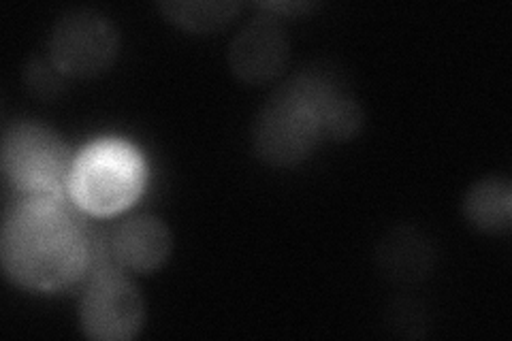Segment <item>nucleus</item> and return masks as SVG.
<instances>
[{
    "mask_svg": "<svg viewBox=\"0 0 512 341\" xmlns=\"http://www.w3.org/2000/svg\"><path fill=\"white\" fill-rule=\"evenodd\" d=\"M0 261L7 278L20 288H69L90 269L86 226L60 199L26 197L7 211Z\"/></svg>",
    "mask_w": 512,
    "mask_h": 341,
    "instance_id": "obj_1",
    "label": "nucleus"
},
{
    "mask_svg": "<svg viewBox=\"0 0 512 341\" xmlns=\"http://www.w3.org/2000/svg\"><path fill=\"white\" fill-rule=\"evenodd\" d=\"M340 92H344L340 81L325 71H303L286 81L256 113L254 156L276 169L306 162L325 139L323 109Z\"/></svg>",
    "mask_w": 512,
    "mask_h": 341,
    "instance_id": "obj_2",
    "label": "nucleus"
},
{
    "mask_svg": "<svg viewBox=\"0 0 512 341\" xmlns=\"http://www.w3.org/2000/svg\"><path fill=\"white\" fill-rule=\"evenodd\" d=\"M0 160L11 186L26 197L60 199L62 188L71 182L69 145L43 124L11 126L3 137Z\"/></svg>",
    "mask_w": 512,
    "mask_h": 341,
    "instance_id": "obj_3",
    "label": "nucleus"
},
{
    "mask_svg": "<svg viewBox=\"0 0 512 341\" xmlns=\"http://www.w3.org/2000/svg\"><path fill=\"white\" fill-rule=\"evenodd\" d=\"M73 201L92 216H114L143 188L139 156L120 143H99L82 154L69 182Z\"/></svg>",
    "mask_w": 512,
    "mask_h": 341,
    "instance_id": "obj_4",
    "label": "nucleus"
},
{
    "mask_svg": "<svg viewBox=\"0 0 512 341\" xmlns=\"http://www.w3.org/2000/svg\"><path fill=\"white\" fill-rule=\"evenodd\" d=\"M120 54L116 26L94 9H71L54 24L47 56L69 79H92L107 73Z\"/></svg>",
    "mask_w": 512,
    "mask_h": 341,
    "instance_id": "obj_5",
    "label": "nucleus"
},
{
    "mask_svg": "<svg viewBox=\"0 0 512 341\" xmlns=\"http://www.w3.org/2000/svg\"><path fill=\"white\" fill-rule=\"evenodd\" d=\"M146 324V301L124 269L96 271L79 303V329L94 341H131Z\"/></svg>",
    "mask_w": 512,
    "mask_h": 341,
    "instance_id": "obj_6",
    "label": "nucleus"
},
{
    "mask_svg": "<svg viewBox=\"0 0 512 341\" xmlns=\"http://www.w3.org/2000/svg\"><path fill=\"white\" fill-rule=\"evenodd\" d=\"M291 58V43L276 15L261 13L229 43V69L244 86H267L276 81Z\"/></svg>",
    "mask_w": 512,
    "mask_h": 341,
    "instance_id": "obj_7",
    "label": "nucleus"
},
{
    "mask_svg": "<svg viewBox=\"0 0 512 341\" xmlns=\"http://www.w3.org/2000/svg\"><path fill=\"white\" fill-rule=\"evenodd\" d=\"M374 261L380 275L395 286H414L425 282L436 265V248L416 226L399 224L382 235Z\"/></svg>",
    "mask_w": 512,
    "mask_h": 341,
    "instance_id": "obj_8",
    "label": "nucleus"
},
{
    "mask_svg": "<svg viewBox=\"0 0 512 341\" xmlns=\"http://www.w3.org/2000/svg\"><path fill=\"white\" fill-rule=\"evenodd\" d=\"M114 252L124 271L152 275L163 269L173 254L171 229L152 214L128 218L114 229Z\"/></svg>",
    "mask_w": 512,
    "mask_h": 341,
    "instance_id": "obj_9",
    "label": "nucleus"
},
{
    "mask_svg": "<svg viewBox=\"0 0 512 341\" xmlns=\"http://www.w3.org/2000/svg\"><path fill=\"white\" fill-rule=\"evenodd\" d=\"M461 211L474 231L508 235L512 229V182L500 175L474 182L463 197Z\"/></svg>",
    "mask_w": 512,
    "mask_h": 341,
    "instance_id": "obj_10",
    "label": "nucleus"
},
{
    "mask_svg": "<svg viewBox=\"0 0 512 341\" xmlns=\"http://www.w3.org/2000/svg\"><path fill=\"white\" fill-rule=\"evenodd\" d=\"M242 9L233 0H163L158 11L163 18L190 35H214L227 28L237 11Z\"/></svg>",
    "mask_w": 512,
    "mask_h": 341,
    "instance_id": "obj_11",
    "label": "nucleus"
},
{
    "mask_svg": "<svg viewBox=\"0 0 512 341\" xmlns=\"http://www.w3.org/2000/svg\"><path fill=\"white\" fill-rule=\"evenodd\" d=\"M365 116L361 105L350 94L340 92L323 109V135L329 141L344 143L359 137Z\"/></svg>",
    "mask_w": 512,
    "mask_h": 341,
    "instance_id": "obj_12",
    "label": "nucleus"
},
{
    "mask_svg": "<svg viewBox=\"0 0 512 341\" xmlns=\"http://www.w3.org/2000/svg\"><path fill=\"white\" fill-rule=\"evenodd\" d=\"M67 75H64L50 56H37L26 64L24 86L26 92L41 103H54L67 90Z\"/></svg>",
    "mask_w": 512,
    "mask_h": 341,
    "instance_id": "obj_13",
    "label": "nucleus"
},
{
    "mask_svg": "<svg viewBox=\"0 0 512 341\" xmlns=\"http://www.w3.org/2000/svg\"><path fill=\"white\" fill-rule=\"evenodd\" d=\"M265 11H271V15H280V13H288V15H295V13H303V11H310L316 5L314 3H263L259 5Z\"/></svg>",
    "mask_w": 512,
    "mask_h": 341,
    "instance_id": "obj_14",
    "label": "nucleus"
}]
</instances>
